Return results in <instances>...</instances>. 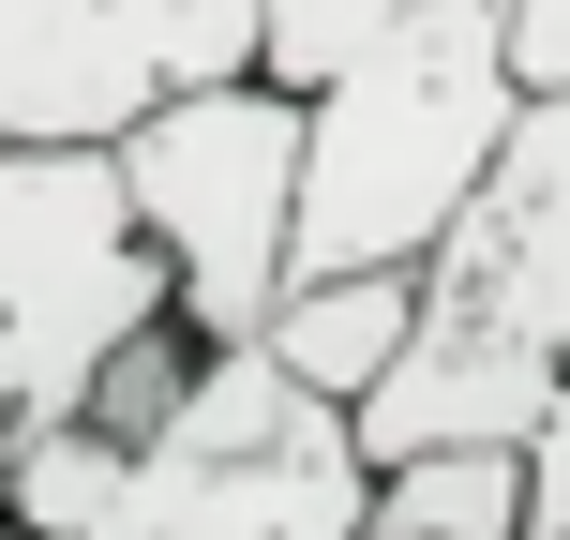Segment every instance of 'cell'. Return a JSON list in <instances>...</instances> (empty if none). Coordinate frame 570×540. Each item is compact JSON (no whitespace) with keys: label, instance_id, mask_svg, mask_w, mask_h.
Here are the masks:
<instances>
[{"label":"cell","instance_id":"obj_1","mask_svg":"<svg viewBox=\"0 0 570 540\" xmlns=\"http://www.w3.org/2000/svg\"><path fill=\"white\" fill-rule=\"evenodd\" d=\"M435 301L421 345L375 375L361 451H541V421L570 405V90H525L495 180L465 196V226L435 240Z\"/></svg>","mask_w":570,"mask_h":540},{"label":"cell","instance_id":"obj_2","mask_svg":"<svg viewBox=\"0 0 570 540\" xmlns=\"http://www.w3.org/2000/svg\"><path fill=\"white\" fill-rule=\"evenodd\" d=\"M525 0H405L331 90H315V196L301 271H435L465 196L525 120Z\"/></svg>","mask_w":570,"mask_h":540},{"label":"cell","instance_id":"obj_3","mask_svg":"<svg viewBox=\"0 0 570 540\" xmlns=\"http://www.w3.org/2000/svg\"><path fill=\"white\" fill-rule=\"evenodd\" d=\"M180 315V256L150 240L120 136H46L0 166V421H90L106 375Z\"/></svg>","mask_w":570,"mask_h":540},{"label":"cell","instance_id":"obj_4","mask_svg":"<svg viewBox=\"0 0 570 540\" xmlns=\"http://www.w3.org/2000/svg\"><path fill=\"white\" fill-rule=\"evenodd\" d=\"M150 240L180 256L196 345H256L301 285V196H315V90L301 76H180L120 136Z\"/></svg>","mask_w":570,"mask_h":540},{"label":"cell","instance_id":"obj_5","mask_svg":"<svg viewBox=\"0 0 570 540\" xmlns=\"http://www.w3.org/2000/svg\"><path fill=\"white\" fill-rule=\"evenodd\" d=\"M375 526V451H361V405H301L271 451H166L136 435V511L120 540H361Z\"/></svg>","mask_w":570,"mask_h":540},{"label":"cell","instance_id":"obj_6","mask_svg":"<svg viewBox=\"0 0 570 540\" xmlns=\"http://www.w3.org/2000/svg\"><path fill=\"white\" fill-rule=\"evenodd\" d=\"M166 90L180 60L136 0H0V166L46 136H136Z\"/></svg>","mask_w":570,"mask_h":540},{"label":"cell","instance_id":"obj_7","mask_svg":"<svg viewBox=\"0 0 570 540\" xmlns=\"http://www.w3.org/2000/svg\"><path fill=\"white\" fill-rule=\"evenodd\" d=\"M421 301H435L421 271H301V285H285V315H271V345H285L301 391L375 405V375L421 345Z\"/></svg>","mask_w":570,"mask_h":540},{"label":"cell","instance_id":"obj_8","mask_svg":"<svg viewBox=\"0 0 570 540\" xmlns=\"http://www.w3.org/2000/svg\"><path fill=\"white\" fill-rule=\"evenodd\" d=\"M525 511H541L525 451H405V465H375L361 540H525Z\"/></svg>","mask_w":570,"mask_h":540},{"label":"cell","instance_id":"obj_9","mask_svg":"<svg viewBox=\"0 0 570 540\" xmlns=\"http://www.w3.org/2000/svg\"><path fill=\"white\" fill-rule=\"evenodd\" d=\"M405 0H271V76H301V90H331L345 60L391 30Z\"/></svg>","mask_w":570,"mask_h":540},{"label":"cell","instance_id":"obj_10","mask_svg":"<svg viewBox=\"0 0 570 540\" xmlns=\"http://www.w3.org/2000/svg\"><path fill=\"white\" fill-rule=\"evenodd\" d=\"M525 481H541V511H525V540H570V405L541 421V451H525Z\"/></svg>","mask_w":570,"mask_h":540},{"label":"cell","instance_id":"obj_11","mask_svg":"<svg viewBox=\"0 0 570 540\" xmlns=\"http://www.w3.org/2000/svg\"><path fill=\"white\" fill-rule=\"evenodd\" d=\"M511 46H525V90H570V0H525Z\"/></svg>","mask_w":570,"mask_h":540}]
</instances>
